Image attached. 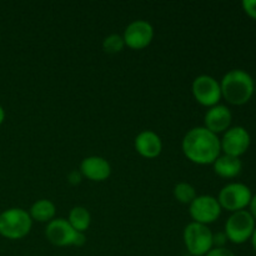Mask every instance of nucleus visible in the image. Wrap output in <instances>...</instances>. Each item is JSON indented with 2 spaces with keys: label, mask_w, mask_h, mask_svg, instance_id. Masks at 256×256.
I'll use <instances>...</instances> for the list:
<instances>
[{
  "label": "nucleus",
  "mask_w": 256,
  "mask_h": 256,
  "mask_svg": "<svg viewBox=\"0 0 256 256\" xmlns=\"http://www.w3.org/2000/svg\"><path fill=\"white\" fill-rule=\"evenodd\" d=\"M182 149L185 156L198 165L214 164L222 155L219 136L205 126L190 129L182 138Z\"/></svg>",
  "instance_id": "f257e3e1"
},
{
  "label": "nucleus",
  "mask_w": 256,
  "mask_h": 256,
  "mask_svg": "<svg viewBox=\"0 0 256 256\" xmlns=\"http://www.w3.org/2000/svg\"><path fill=\"white\" fill-rule=\"evenodd\" d=\"M222 95L229 104L244 105L250 102L255 92V82L252 75L242 69H232L220 82Z\"/></svg>",
  "instance_id": "f03ea898"
},
{
  "label": "nucleus",
  "mask_w": 256,
  "mask_h": 256,
  "mask_svg": "<svg viewBox=\"0 0 256 256\" xmlns=\"http://www.w3.org/2000/svg\"><path fill=\"white\" fill-rule=\"evenodd\" d=\"M32 220L22 208H10L0 214V235L5 239L19 240L32 230Z\"/></svg>",
  "instance_id": "7ed1b4c3"
},
{
  "label": "nucleus",
  "mask_w": 256,
  "mask_h": 256,
  "mask_svg": "<svg viewBox=\"0 0 256 256\" xmlns=\"http://www.w3.org/2000/svg\"><path fill=\"white\" fill-rule=\"evenodd\" d=\"M45 235L46 239L56 246H82L86 242L85 232L74 230L69 222L62 218L48 222Z\"/></svg>",
  "instance_id": "20e7f679"
},
{
  "label": "nucleus",
  "mask_w": 256,
  "mask_h": 256,
  "mask_svg": "<svg viewBox=\"0 0 256 256\" xmlns=\"http://www.w3.org/2000/svg\"><path fill=\"white\" fill-rule=\"evenodd\" d=\"M184 244L192 256H205L214 248L212 232L208 225L199 222H190L185 226L182 234Z\"/></svg>",
  "instance_id": "39448f33"
},
{
  "label": "nucleus",
  "mask_w": 256,
  "mask_h": 256,
  "mask_svg": "<svg viewBox=\"0 0 256 256\" xmlns=\"http://www.w3.org/2000/svg\"><path fill=\"white\" fill-rule=\"evenodd\" d=\"M256 228V222L248 210L232 212L225 222V234L232 244H244L252 239Z\"/></svg>",
  "instance_id": "423d86ee"
},
{
  "label": "nucleus",
  "mask_w": 256,
  "mask_h": 256,
  "mask_svg": "<svg viewBox=\"0 0 256 256\" xmlns=\"http://www.w3.org/2000/svg\"><path fill=\"white\" fill-rule=\"evenodd\" d=\"M252 198V192L248 185L242 182H230L220 190L218 202L222 209L236 212L249 206Z\"/></svg>",
  "instance_id": "0eeeda50"
},
{
  "label": "nucleus",
  "mask_w": 256,
  "mask_h": 256,
  "mask_svg": "<svg viewBox=\"0 0 256 256\" xmlns=\"http://www.w3.org/2000/svg\"><path fill=\"white\" fill-rule=\"evenodd\" d=\"M222 206L216 198L212 195H200L189 205V214L194 222L209 225L216 222L222 215Z\"/></svg>",
  "instance_id": "6e6552de"
},
{
  "label": "nucleus",
  "mask_w": 256,
  "mask_h": 256,
  "mask_svg": "<svg viewBox=\"0 0 256 256\" xmlns=\"http://www.w3.org/2000/svg\"><path fill=\"white\" fill-rule=\"evenodd\" d=\"M192 90L195 100L202 106H215L222 98L220 82L210 75H200L195 78Z\"/></svg>",
  "instance_id": "1a4fd4ad"
},
{
  "label": "nucleus",
  "mask_w": 256,
  "mask_h": 256,
  "mask_svg": "<svg viewBox=\"0 0 256 256\" xmlns=\"http://www.w3.org/2000/svg\"><path fill=\"white\" fill-rule=\"evenodd\" d=\"M252 136L244 126H230L220 139L222 152L230 156L240 158L249 150Z\"/></svg>",
  "instance_id": "9d476101"
},
{
  "label": "nucleus",
  "mask_w": 256,
  "mask_h": 256,
  "mask_svg": "<svg viewBox=\"0 0 256 256\" xmlns=\"http://www.w3.org/2000/svg\"><path fill=\"white\" fill-rule=\"evenodd\" d=\"M154 38V28L146 20H134L130 22L122 34L126 46L134 50H142L150 45Z\"/></svg>",
  "instance_id": "9b49d317"
},
{
  "label": "nucleus",
  "mask_w": 256,
  "mask_h": 256,
  "mask_svg": "<svg viewBox=\"0 0 256 256\" xmlns=\"http://www.w3.org/2000/svg\"><path fill=\"white\" fill-rule=\"evenodd\" d=\"M232 122V110L226 105L218 104L209 108L204 116L205 128L214 134L225 132L230 128Z\"/></svg>",
  "instance_id": "f8f14e48"
},
{
  "label": "nucleus",
  "mask_w": 256,
  "mask_h": 256,
  "mask_svg": "<svg viewBox=\"0 0 256 256\" xmlns=\"http://www.w3.org/2000/svg\"><path fill=\"white\" fill-rule=\"evenodd\" d=\"M80 172L92 182H104L112 174V166L106 159L92 155L82 160L80 164Z\"/></svg>",
  "instance_id": "ddd939ff"
},
{
  "label": "nucleus",
  "mask_w": 256,
  "mask_h": 256,
  "mask_svg": "<svg viewBox=\"0 0 256 256\" xmlns=\"http://www.w3.org/2000/svg\"><path fill=\"white\" fill-rule=\"evenodd\" d=\"M135 150L139 155L146 159L159 156L162 150V142L159 135L152 130H144L139 132L134 142Z\"/></svg>",
  "instance_id": "4468645a"
},
{
  "label": "nucleus",
  "mask_w": 256,
  "mask_h": 256,
  "mask_svg": "<svg viewBox=\"0 0 256 256\" xmlns=\"http://www.w3.org/2000/svg\"><path fill=\"white\" fill-rule=\"evenodd\" d=\"M215 174L219 175L224 179H234L239 176L242 170V162L240 158L230 156V155L222 154L212 164Z\"/></svg>",
  "instance_id": "2eb2a0df"
},
{
  "label": "nucleus",
  "mask_w": 256,
  "mask_h": 256,
  "mask_svg": "<svg viewBox=\"0 0 256 256\" xmlns=\"http://www.w3.org/2000/svg\"><path fill=\"white\" fill-rule=\"evenodd\" d=\"M56 208L52 200L40 199L32 205L29 210V215L32 220L39 222H50L55 219Z\"/></svg>",
  "instance_id": "dca6fc26"
},
{
  "label": "nucleus",
  "mask_w": 256,
  "mask_h": 256,
  "mask_svg": "<svg viewBox=\"0 0 256 256\" xmlns=\"http://www.w3.org/2000/svg\"><path fill=\"white\" fill-rule=\"evenodd\" d=\"M68 222L72 225V229L79 232H85L90 226L92 222V215L89 210L84 206H75L70 210Z\"/></svg>",
  "instance_id": "f3484780"
},
{
  "label": "nucleus",
  "mask_w": 256,
  "mask_h": 256,
  "mask_svg": "<svg viewBox=\"0 0 256 256\" xmlns=\"http://www.w3.org/2000/svg\"><path fill=\"white\" fill-rule=\"evenodd\" d=\"M196 190L189 182H178L174 188V198L182 204H192L196 198Z\"/></svg>",
  "instance_id": "a211bd4d"
},
{
  "label": "nucleus",
  "mask_w": 256,
  "mask_h": 256,
  "mask_svg": "<svg viewBox=\"0 0 256 256\" xmlns=\"http://www.w3.org/2000/svg\"><path fill=\"white\" fill-rule=\"evenodd\" d=\"M125 46L122 35L119 34H110L102 42V49L108 54H118L122 52Z\"/></svg>",
  "instance_id": "6ab92c4d"
},
{
  "label": "nucleus",
  "mask_w": 256,
  "mask_h": 256,
  "mask_svg": "<svg viewBox=\"0 0 256 256\" xmlns=\"http://www.w3.org/2000/svg\"><path fill=\"white\" fill-rule=\"evenodd\" d=\"M242 5L248 16L256 20V0H244Z\"/></svg>",
  "instance_id": "aec40b11"
},
{
  "label": "nucleus",
  "mask_w": 256,
  "mask_h": 256,
  "mask_svg": "<svg viewBox=\"0 0 256 256\" xmlns=\"http://www.w3.org/2000/svg\"><path fill=\"white\" fill-rule=\"evenodd\" d=\"M205 256H235L234 252L232 250H229L228 248H212L209 252Z\"/></svg>",
  "instance_id": "412c9836"
},
{
  "label": "nucleus",
  "mask_w": 256,
  "mask_h": 256,
  "mask_svg": "<svg viewBox=\"0 0 256 256\" xmlns=\"http://www.w3.org/2000/svg\"><path fill=\"white\" fill-rule=\"evenodd\" d=\"M228 242V238L225 232L212 234V245H214V248H224L225 242Z\"/></svg>",
  "instance_id": "4be33fe9"
},
{
  "label": "nucleus",
  "mask_w": 256,
  "mask_h": 256,
  "mask_svg": "<svg viewBox=\"0 0 256 256\" xmlns=\"http://www.w3.org/2000/svg\"><path fill=\"white\" fill-rule=\"evenodd\" d=\"M249 212L254 220L256 222V194L252 195V200H250V204H249Z\"/></svg>",
  "instance_id": "5701e85b"
},
{
  "label": "nucleus",
  "mask_w": 256,
  "mask_h": 256,
  "mask_svg": "<svg viewBox=\"0 0 256 256\" xmlns=\"http://www.w3.org/2000/svg\"><path fill=\"white\" fill-rule=\"evenodd\" d=\"M80 179H82V172H72L69 174V180L72 182V184H78V182H80Z\"/></svg>",
  "instance_id": "b1692460"
},
{
  "label": "nucleus",
  "mask_w": 256,
  "mask_h": 256,
  "mask_svg": "<svg viewBox=\"0 0 256 256\" xmlns=\"http://www.w3.org/2000/svg\"><path fill=\"white\" fill-rule=\"evenodd\" d=\"M252 248H254V250L256 252V228H255V230H254V232H252Z\"/></svg>",
  "instance_id": "393cba45"
},
{
  "label": "nucleus",
  "mask_w": 256,
  "mask_h": 256,
  "mask_svg": "<svg viewBox=\"0 0 256 256\" xmlns=\"http://www.w3.org/2000/svg\"><path fill=\"white\" fill-rule=\"evenodd\" d=\"M4 119H5V112H4V109H2V105H0V125L4 122Z\"/></svg>",
  "instance_id": "a878e982"
},
{
  "label": "nucleus",
  "mask_w": 256,
  "mask_h": 256,
  "mask_svg": "<svg viewBox=\"0 0 256 256\" xmlns=\"http://www.w3.org/2000/svg\"><path fill=\"white\" fill-rule=\"evenodd\" d=\"M190 256H192V255H190Z\"/></svg>",
  "instance_id": "bb28decb"
}]
</instances>
